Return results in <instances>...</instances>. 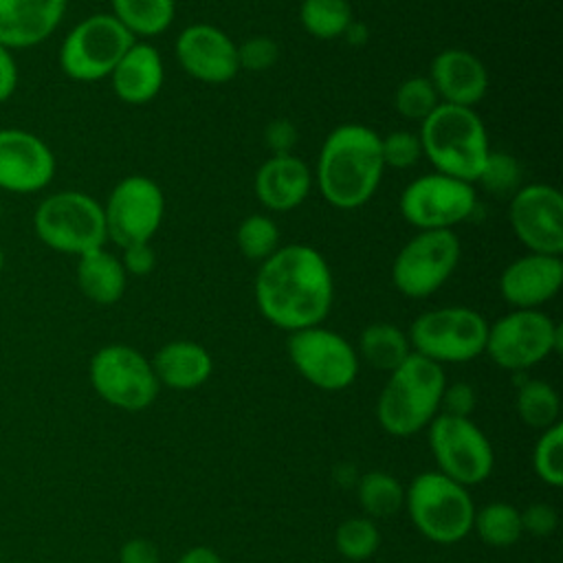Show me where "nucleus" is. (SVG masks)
Returning <instances> with one entry per match:
<instances>
[{
    "label": "nucleus",
    "instance_id": "10",
    "mask_svg": "<svg viewBox=\"0 0 563 563\" xmlns=\"http://www.w3.org/2000/svg\"><path fill=\"white\" fill-rule=\"evenodd\" d=\"M88 378L101 400L123 411L147 409L161 389L152 361L125 343L99 347L90 358Z\"/></svg>",
    "mask_w": 563,
    "mask_h": 563
},
{
    "label": "nucleus",
    "instance_id": "28",
    "mask_svg": "<svg viewBox=\"0 0 563 563\" xmlns=\"http://www.w3.org/2000/svg\"><path fill=\"white\" fill-rule=\"evenodd\" d=\"M303 31L317 40L343 37L354 22L350 0H303L299 7Z\"/></svg>",
    "mask_w": 563,
    "mask_h": 563
},
{
    "label": "nucleus",
    "instance_id": "40",
    "mask_svg": "<svg viewBox=\"0 0 563 563\" xmlns=\"http://www.w3.org/2000/svg\"><path fill=\"white\" fill-rule=\"evenodd\" d=\"M521 515V528L523 532H530L534 537H548L559 526V515L550 504H530L526 510H519Z\"/></svg>",
    "mask_w": 563,
    "mask_h": 563
},
{
    "label": "nucleus",
    "instance_id": "6",
    "mask_svg": "<svg viewBox=\"0 0 563 563\" xmlns=\"http://www.w3.org/2000/svg\"><path fill=\"white\" fill-rule=\"evenodd\" d=\"M33 231L44 246L77 257L108 242L103 205L75 189L46 196L35 207Z\"/></svg>",
    "mask_w": 563,
    "mask_h": 563
},
{
    "label": "nucleus",
    "instance_id": "31",
    "mask_svg": "<svg viewBox=\"0 0 563 563\" xmlns=\"http://www.w3.org/2000/svg\"><path fill=\"white\" fill-rule=\"evenodd\" d=\"M473 530L490 548H510L523 534L519 510L506 501H493L475 510Z\"/></svg>",
    "mask_w": 563,
    "mask_h": 563
},
{
    "label": "nucleus",
    "instance_id": "13",
    "mask_svg": "<svg viewBox=\"0 0 563 563\" xmlns=\"http://www.w3.org/2000/svg\"><path fill=\"white\" fill-rule=\"evenodd\" d=\"M286 350L299 376L317 389L341 391L358 376L356 347L343 334L323 325L290 332Z\"/></svg>",
    "mask_w": 563,
    "mask_h": 563
},
{
    "label": "nucleus",
    "instance_id": "18",
    "mask_svg": "<svg viewBox=\"0 0 563 563\" xmlns=\"http://www.w3.org/2000/svg\"><path fill=\"white\" fill-rule=\"evenodd\" d=\"M180 68L202 84H227L240 73L238 44L207 22L185 26L174 46Z\"/></svg>",
    "mask_w": 563,
    "mask_h": 563
},
{
    "label": "nucleus",
    "instance_id": "30",
    "mask_svg": "<svg viewBox=\"0 0 563 563\" xmlns=\"http://www.w3.org/2000/svg\"><path fill=\"white\" fill-rule=\"evenodd\" d=\"M358 504L369 519H385L394 517L405 506V488L402 484L385 473V471H372L365 473L358 482Z\"/></svg>",
    "mask_w": 563,
    "mask_h": 563
},
{
    "label": "nucleus",
    "instance_id": "15",
    "mask_svg": "<svg viewBox=\"0 0 563 563\" xmlns=\"http://www.w3.org/2000/svg\"><path fill=\"white\" fill-rule=\"evenodd\" d=\"M165 216V196L161 185L141 174L121 178L106 205V235L119 249L134 242H150Z\"/></svg>",
    "mask_w": 563,
    "mask_h": 563
},
{
    "label": "nucleus",
    "instance_id": "35",
    "mask_svg": "<svg viewBox=\"0 0 563 563\" xmlns=\"http://www.w3.org/2000/svg\"><path fill=\"white\" fill-rule=\"evenodd\" d=\"M532 468L541 482L559 488L563 484V427L561 422L541 431L532 451Z\"/></svg>",
    "mask_w": 563,
    "mask_h": 563
},
{
    "label": "nucleus",
    "instance_id": "44",
    "mask_svg": "<svg viewBox=\"0 0 563 563\" xmlns=\"http://www.w3.org/2000/svg\"><path fill=\"white\" fill-rule=\"evenodd\" d=\"M18 88V64L13 51L0 44V103L9 101Z\"/></svg>",
    "mask_w": 563,
    "mask_h": 563
},
{
    "label": "nucleus",
    "instance_id": "8",
    "mask_svg": "<svg viewBox=\"0 0 563 563\" xmlns=\"http://www.w3.org/2000/svg\"><path fill=\"white\" fill-rule=\"evenodd\" d=\"M136 40L112 13H92L79 20L62 40L59 68L81 84L110 77L112 68Z\"/></svg>",
    "mask_w": 563,
    "mask_h": 563
},
{
    "label": "nucleus",
    "instance_id": "4",
    "mask_svg": "<svg viewBox=\"0 0 563 563\" xmlns=\"http://www.w3.org/2000/svg\"><path fill=\"white\" fill-rule=\"evenodd\" d=\"M446 385L442 365L411 352L389 372L376 402L378 424L396 438H407L440 413V398Z\"/></svg>",
    "mask_w": 563,
    "mask_h": 563
},
{
    "label": "nucleus",
    "instance_id": "37",
    "mask_svg": "<svg viewBox=\"0 0 563 563\" xmlns=\"http://www.w3.org/2000/svg\"><path fill=\"white\" fill-rule=\"evenodd\" d=\"M380 154L385 169H409L422 158L420 136L407 130H394L380 136Z\"/></svg>",
    "mask_w": 563,
    "mask_h": 563
},
{
    "label": "nucleus",
    "instance_id": "5",
    "mask_svg": "<svg viewBox=\"0 0 563 563\" xmlns=\"http://www.w3.org/2000/svg\"><path fill=\"white\" fill-rule=\"evenodd\" d=\"M405 508L418 532L440 545L457 543L473 530L475 504L466 486L438 471L413 477L405 490Z\"/></svg>",
    "mask_w": 563,
    "mask_h": 563
},
{
    "label": "nucleus",
    "instance_id": "38",
    "mask_svg": "<svg viewBox=\"0 0 563 563\" xmlns=\"http://www.w3.org/2000/svg\"><path fill=\"white\" fill-rule=\"evenodd\" d=\"M279 57V46L275 40L266 37V35H253L249 40H244L242 44H238V62L240 68L260 73L271 68Z\"/></svg>",
    "mask_w": 563,
    "mask_h": 563
},
{
    "label": "nucleus",
    "instance_id": "33",
    "mask_svg": "<svg viewBox=\"0 0 563 563\" xmlns=\"http://www.w3.org/2000/svg\"><path fill=\"white\" fill-rule=\"evenodd\" d=\"M334 545L347 561H365L380 545V532L369 517H350L339 523L334 532Z\"/></svg>",
    "mask_w": 563,
    "mask_h": 563
},
{
    "label": "nucleus",
    "instance_id": "45",
    "mask_svg": "<svg viewBox=\"0 0 563 563\" xmlns=\"http://www.w3.org/2000/svg\"><path fill=\"white\" fill-rule=\"evenodd\" d=\"M178 563H222V561H220V556H218L211 548H207V545H194V548H189V550L178 559Z\"/></svg>",
    "mask_w": 563,
    "mask_h": 563
},
{
    "label": "nucleus",
    "instance_id": "22",
    "mask_svg": "<svg viewBox=\"0 0 563 563\" xmlns=\"http://www.w3.org/2000/svg\"><path fill=\"white\" fill-rule=\"evenodd\" d=\"M68 0H0V44L9 51L33 48L64 20Z\"/></svg>",
    "mask_w": 563,
    "mask_h": 563
},
{
    "label": "nucleus",
    "instance_id": "2",
    "mask_svg": "<svg viewBox=\"0 0 563 563\" xmlns=\"http://www.w3.org/2000/svg\"><path fill=\"white\" fill-rule=\"evenodd\" d=\"M383 174L380 134L363 123H343L325 136L312 176L330 207L352 211L372 200Z\"/></svg>",
    "mask_w": 563,
    "mask_h": 563
},
{
    "label": "nucleus",
    "instance_id": "46",
    "mask_svg": "<svg viewBox=\"0 0 563 563\" xmlns=\"http://www.w3.org/2000/svg\"><path fill=\"white\" fill-rule=\"evenodd\" d=\"M343 37H347V42H352V44H356V46H361L363 42H365V37H367V31H365V26L363 24H358L356 20L350 24V29L345 31V35Z\"/></svg>",
    "mask_w": 563,
    "mask_h": 563
},
{
    "label": "nucleus",
    "instance_id": "41",
    "mask_svg": "<svg viewBox=\"0 0 563 563\" xmlns=\"http://www.w3.org/2000/svg\"><path fill=\"white\" fill-rule=\"evenodd\" d=\"M297 141H299V132L290 119L279 117L264 128V143L273 154H292Z\"/></svg>",
    "mask_w": 563,
    "mask_h": 563
},
{
    "label": "nucleus",
    "instance_id": "21",
    "mask_svg": "<svg viewBox=\"0 0 563 563\" xmlns=\"http://www.w3.org/2000/svg\"><path fill=\"white\" fill-rule=\"evenodd\" d=\"M312 183V169L295 152L271 154L255 172L253 191L264 209L286 213L303 205Z\"/></svg>",
    "mask_w": 563,
    "mask_h": 563
},
{
    "label": "nucleus",
    "instance_id": "34",
    "mask_svg": "<svg viewBox=\"0 0 563 563\" xmlns=\"http://www.w3.org/2000/svg\"><path fill=\"white\" fill-rule=\"evenodd\" d=\"M440 103L435 88L431 86L429 77L413 75L398 84L394 92V108L402 119L422 123Z\"/></svg>",
    "mask_w": 563,
    "mask_h": 563
},
{
    "label": "nucleus",
    "instance_id": "16",
    "mask_svg": "<svg viewBox=\"0 0 563 563\" xmlns=\"http://www.w3.org/2000/svg\"><path fill=\"white\" fill-rule=\"evenodd\" d=\"M515 238L530 251L543 255L563 253V196L554 185H521L508 205Z\"/></svg>",
    "mask_w": 563,
    "mask_h": 563
},
{
    "label": "nucleus",
    "instance_id": "7",
    "mask_svg": "<svg viewBox=\"0 0 563 563\" xmlns=\"http://www.w3.org/2000/svg\"><path fill=\"white\" fill-rule=\"evenodd\" d=\"M488 321L468 306L433 308L409 325L411 350L438 365L466 363L484 354Z\"/></svg>",
    "mask_w": 563,
    "mask_h": 563
},
{
    "label": "nucleus",
    "instance_id": "43",
    "mask_svg": "<svg viewBox=\"0 0 563 563\" xmlns=\"http://www.w3.org/2000/svg\"><path fill=\"white\" fill-rule=\"evenodd\" d=\"M119 563H158V550L150 539H130L119 550Z\"/></svg>",
    "mask_w": 563,
    "mask_h": 563
},
{
    "label": "nucleus",
    "instance_id": "25",
    "mask_svg": "<svg viewBox=\"0 0 563 563\" xmlns=\"http://www.w3.org/2000/svg\"><path fill=\"white\" fill-rule=\"evenodd\" d=\"M77 286L81 295L99 306L117 303L128 286V273L119 255L97 246L77 257Z\"/></svg>",
    "mask_w": 563,
    "mask_h": 563
},
{
    "label": "nucleus",
    "instance_id": "24",
    "mask_svg": "<svg viewBox=\"0 0 563 563\" xmlns=\"http://www.w3.org/2000/svg\"><path fill=\"white\" fill-rule=\"evenodd\" d=\"M158 385L189 391L205 385L213 372V358L205 345L187 339L165 343L152 358Z\"/></svg>",
    "mask_w": 563,
    "mask_h": 563
},
{
    "label": "nucleus",
    "instance_id": "3",
    "mask_svg": "<svg viewBox=\"0 0 563 563\" xmlns=\"http://www.w3.org/2000/svg\"><path fill=\"white\" fill-rule=\"evenodd\" d=\"M418 136L422 156L435 172L475 185L490 154L488 132L475 108L438 103L420 123Z\"/></svg>",
    "mask_w": 563,
    "mask_h": 563
},
{
    "label": "nucleus",
    "instance_id": "9",
    "mask_svg": "<svg viewBox=\"0 0 563 563\" xmlns=\"http://www.w3.org/2000/svg\"><path fill=\"white\" fill-rule=\"evenodd\" d=\"M561 339V325L541 308H512L488 323L484 352L501 369L523 372L559 352Z\"/></svg>",
    "mask_w": 563,
    "mask_h": 563
},
{
    "label": "nucleus",
    "instance_id": "36",
    "mask_svg": "<svg viewBox=\"0 0 563 563\" xmlns=\"http://www.w3.org/2000/svg\"><path fill=\"white\" fill-rule=\"evenodd\" d=\"M475 183H479L490 194L512 196L521 187V165L515 156L490 150Z\"/></svg>",
    "mask_w": 563,
    "mask_h": 563
},
{
    "label": "nucleus",
    "instance_id": "26",
    "mask_svg": "<svg viewBox=\"0 0 563 563\" xmlns=\"http://www.w3.org/2000/svg\"><path fill=\"white\" fill-rule=\"evenodd\" d=\"M409 336L402 328L387 321L369 323L358 336V358L369 363L374 369L391 372L411 354Z\"/></svg>",
    "mask_w": 563,
    "mask_h": 563
},
{
    "label": "nucleus",
    "instance_id": "12",
    "mask_svg": "<svg viewBox=\"0 0 563 563\" xmlns=\"http://www.w3.org/2000/svg\"><path fill=\"white\" fill-rule=\"evenodd\" d=\"M462 246L455 231H418L396 253L391 282L409 299H424L440 290L460 264Z\"/></svg>",
    "mask_w": 563,
    "mask_h": 563
},
{
    "label": "nucleus",
    "instance_id": "11",
    "mask_svg": "<svg viewBox=\"0 0 563 563\" xmlns=\"http://www.w3.org/2000/svg\"><path fill=\"white\" fill-rule=\"evenodd\" d=\"M477 191L473 183L431 172L405 185L398 209L418 231H453L473 216Z\"/></svg>",
    "mask_w": 563,
    "mask_h": 563
},
{
    "label": "nucleus",
    "instance_id": "29",
    "mask_svg": "<svg viewBox=\"0 0 563 563\" xmlns=\"http://www.w3.org/2000/svg\"><path fill=\"white\" fill-rule=\"evenodd\" d=\"M517 413L523 424L530 429L545 431L554 424H559L561 416V400L556 389L539 378H530L521 383L517 389Z\"/></svg>",
    "mask_w": 563,
    "mask_h": 563
},
{
    "label": "nucleus",
    "instance_id": "23",
    "mask_svg": "<svg viewBox=\"0 0 563 563\" xmlns=\"http://www.w3.org/2000/svg\"><path fill=\"white\" fill-rule=\"evenodd\" d=\"M108 79L119 101L143 106L158 97L165 84V64L154 44L136 40L112 68Z\"/></svg>",
    "mask_w": 563,
    "mask_h": 563
},
{
    "label": "nucleus",
    "instance_id": "39",
    "mask_svg": "<svg viewBox=\"0 0 563 563\" xmlns=\"http://www.w3.org/2000/svg\"><path fill=\"white\" fill-rule=\"evenodd\" d=\"M475 389L468 383H446L442 398H440V413L444 416H457V418H471L475 409Z\"/></svg>",
    "mask_w": 563,
    "mask_h": 563
},
{
    "label": "nucleus",
    "instance_id": "17",
    "mask_svg": "<svg viewBox=\"0 0 563 563\" xmlns=\"http://www.w3.org/2000/svg\"><path fill=\"white\" fill-rule=\"evenodd\" d=\"M55 154L44 139L22 128H0V189L42 191L55 178Z\"/></svg>",
    "mask_w": 563,
    "mask_h": 563
},
{
    "label": "nucleus",
    "instance_id": "47",
    "mask_svg": "<svg viewBox=\"0 0 563 563\" xmlns=\"http://www.w3.org/2000/svg\"><path fill=\"white\" fill-rule=\"evenodd\" d=\"M2 268H4V249L0 244V273H2Z\"/></svg>",
    "mask_w": 563,
    "mask_h": 563
},
{
    "label": "nucleus",
    "instance_id": "19",
    "mask_svg": "<svg viewBox=\"0 0 563 563\" xmlns=\"http://www.w3.org/2000/svg\"><path fill=\"white\" fill-rule=\"evenodd\" d=\"M563 286V260L559 255L526 253L512 260L499 275V295L512 308H541Z\"/></svg>",
    "mask_w": 563,
    "mask_h": 563
},
{
    "label": "nucleus",
    "instance_id": "48",
    "mask_svg": "<svg viewBox=\"0 0 563 563\" xmlns=\"http://www.w3.org/2000/svg\"><path fill=\"white\" fill-rule=\"evenodd\" d=\"M0 220H2V205H0Z\"/></svg>",
    "mask_w": 563,
    "mask_h": 563
},
{
    "label": "nucleus",
    "instance_id": "1",
    "mask_svg": "<svg viewBox=\"0 0 563 563\" xmlns=\"http://www.w3.org/2000/svg\"><path fill=\"white\" fill-rule=\"evenodd\" d=\"M253 295L260 314L290 334L321 325L330 314L334 275L314 246L282 244L260 264Z\"/></svg>",
    "mask_w": 563,
    "mask_h": 563
},
{
    "label": "nucleus",
    "instance_id": "27",
    "mask_svg": "<svg viewBox=\"0 0 563 563\" xmlns=\"http://www.w3.org/2000/svg\"><path fill=\"white\" fill-rule=\"evenodd\" d=\"M110 7L134 40L165 33L176 18V0H110Z\"/></svg>",
    "mask_w": 563,
    "mask_h": 563
},
{
    "label": "nucleus",
    "instance_id": "32",
    "mask_svg": "<svg viewBox=\"0 0 563 563\" xmlns=\"http://www.w3.org/2000/svg\"><path fill=\"white\" fill-rule=\"evenodd\" d=\"M279 238H282V231H279L277 222L266 213L246 216L238 224V231H235L238 251L246 260L260 262V264L282 246Z\"/></svg>",
    "mask_w": 563,
    "mask_h": 563
},
{
    "label": "nucleus",
    "instance_id": "42",
    "mask_svg": "<svg viewBox=\"0 0 563 563\" xmlns=\"http://www.w3.org/2000/svg\"><path fill=\"white\" fill-rule=\"evenodd\" d=\"M123 255L119 257L125 273L134 275V277H143L150 275L156 266V251L152 249L150 242H134L121 249Z\"/></svg>",
    "mask_w": 563,
    "mask_h": 563
},
{
    "label": "nucleus",
    "instance_id": "20",
    "mask_svg": "<svg viewBox=\"0 0 563 563\" xmlns=\"http://www.w3.org/2000/svg\"><path fill=\"white\" fill-rule=\"evenodd\" d=\"M429 81L435 88L440 103L475 108L488 92V70L484 62L466 48H444L429 66Z\"/></svg>",
    "mask_w": 563,
    "mask_h": 563
},
{
    "label": "nucleus",
    "instance_id": "14",
    "mask_svg": "<svg viewBox=\"0 0 563 563\" xmlns=\"http://www.w3.org/2000/svg\"><path fill=\"white\" fill-rule=\"evenodd\" d=\"M429 446L438 473L462 486L482 484L493 473V446L471 418L438 413L429 422Z\"/></svg>",
    "mask_w": 563,
    "mask_h": 563
}]
</instances>
